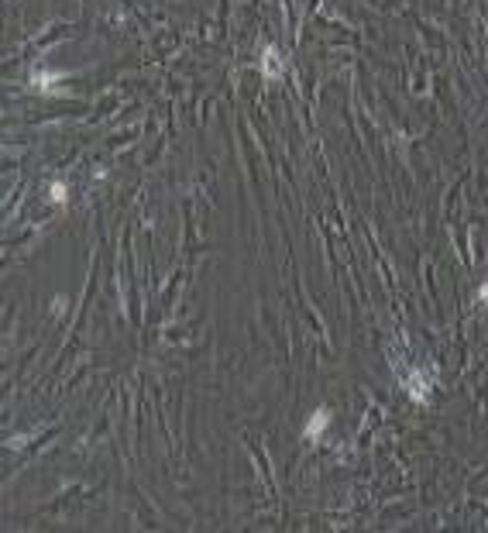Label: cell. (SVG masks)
I'll return each instance as SVG.
<instances>
[{
	"label": "cell",
	"mask_w": 488,
	"mask_h": 533,
	"mask_svg": "<svg viewBox=\"0 0 488 533\" xmlns=\"http://www.w3.org/2000/svg\"><path fill=\"white\" fill-rule=\"evenodd\" d=\"M430 389H433V368H413V372L406 375V392H409V400L426 402L430 400Z\"/></svg>",
	"instance_id": "cell-1"
},
{
	"label": "cell",
	"mask_w": 488,
	"mask_h": 533,
	"mask_svg": "<svg viewBox=\"0 0 488 533\" xmlns=\"http://www.w3.org/2000/svg\"><path fill=\"white\" fill-rule=\"evenodd\" d=\"M48 200L62 203V200H66V186H62V182H55V186H48Z\"/></svg>",
	"instance_id": "cell-4"
},
{
	"label": "cell",
	"mask_w": 488,
	"mask_h": 533,
	"mask_svg": "<svg viewBox=\"0 0 488 533\" xmlns=\"http://www.w3.org/2000/svg\"><path fill=\"white\" fill-rule=\"evenodd\" d=\"M327 427H331V410H316L306 427H303V434H306V441H320L323 434H327Z\"/></svg>",
	"instance_id": "cell-2"
},
{
	"label": "cell",
	"mask_w": 488,
	"mask_h": 533,
	"mask_svg": "<svg viewBox=\"0 0 488 533\" xmlns=\"http://www.w3.org/2000/svg\"><path fill=\"white\" fill-rule=\"evenodd\" d=\"M478 300H488V282L482 289H478Z\"/></svg>",
	"instance_id": "cell-5"
},
{
	"label": "cell",
	"mask_w": 488,
	"mask_h": 533,
	"mask_svg": "<svg viewBox=\"0 0 488 533\" xmlns=\"http://www.w3.org/2000/svg\"><path fill=\"white\" fill-rule=\"evenodd\" d=\"M262 76L265 79H282V55H279V48H265L262 52Z\"/></svg>",
	"instance_id": "cell-3"
}]
</instances>
